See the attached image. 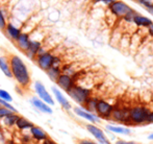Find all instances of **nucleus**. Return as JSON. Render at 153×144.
I'll list each match as a JSON object with an SVG mask.
<instances>
[{
	"label": "nucleus",
	"mask_w": 153,
	"mask_h": 144,
	"mask_svg": "<svg viewBox=\"0 0 153 144\" xmlns=\"http://www.w3.org/2000/svg\"><path fill=\"white\" fill-rule=\"evenodd\" d=\"M10 67L13 77L16 79L20 87L26 88L30 84V74L27 69V66L18 55H13L10 60Z\"/></svg>",
	"instance_id": "obj_1"
},
{
	"label": "nucleus",
	"mask_w": 153,
	"mask_h": 144,
	"mask_svg": "<svg viewBox=\"0 0 153 144\" xmlns=\"http://www.w3.org/2000/svg\"><path fill=\"white\" fill-rule=\"evenodd\" d=\"M12 113H13V112L10 111V110L0 107V121H1V120L3 119V118H5L6 116H8L10 114H12Z\"/></svg>",
	"instance_id": "obj_27"
},
{
	"label": "nucleus",
	"mask_w": 153,
	"mask_h": 144,
	"mask_svg": "<svg viewBox=\"0 0 153 144\" xmlns=\"http://www.w3.org/2000/svg\"><path fill=\"white\" fill-rule=\"evenodd\" d=\"M111 117L113 118V120H116L118 122H122L124 124H131L130 119H129V110L126 108H114Z\"/></svg>",
	"instance_id": "obj_7"
},
{
	"label": "nucleus",
	"mask_w": 153,
	"mask_h": 144,
	"mask_svg": "<svg viewBox=\"0 0 153 144\" xmlns=\"http://www.w3.org/2000/svg\"><path fill=\"white\" fill-rule=\"evenodd\" d=\"M114 110V106H111L109 102L105 101L103 99H99L96 106V114L99 118L102 119H109L111 115V112Z\"/></svg>",
	"instance_id": "obj_5"
},
{
	"label": "nucleus",
	"mask_w": 153,
	"mask_h": 144,
	"mask_svg": "<svg viewBox=\"0 0 153 144\" xmlns=\"http://www.w3.org/2000/svg\"><path fill=\"white\" fill-rule=\"evenodd\" d=\"M150 111L143 106H135L129 110V119L131 124H145L148 121Z\"/></svg>",
	"instance_id": "obj_2"
},
{
	"label": "nucleus",
	"mask_w": 153,
	"mask_h": 144,
	"mask_svg": "<svg viewBox=\"0 0 153 144\" xmlns=\"http://www.w3.org/2000/svg\"><path fill=\"white\" fill-rule=\"evenodd\" d=\"M34 91H36V95H38V98H40V99L42 100V101H44L45 104H47L50 107L54 104L53 97L51 96V94L47 91L46 87H45L41 81H38L34 83Z\"/></svg>",
	"instance_id": "obj_4"
},
{
	"label": "nucleus",
	"mask_w": 153,
	"mask_h": 144,
	"mask_svg": "<svg viewBox=\"0 0 153 144\" xmlns=\"http://www.w3.org/2000/svg\"><path fill=\"white\" fill-rule=\"evenodd\" d=\"M33 125H34V124L32 123L30 120H28L27 118L23 117V116H21V115H20V117L17 119L16 124H15V126H16L17 130L21 131V132H24V131H29Z\"/></svg>",
	"instance_id": "obj_15"
},
{
	"label": "nucleus",
	"mask_w": 153,
	"mask_h": 144,
	"mask_svg": "<svg viewBox=\"0 0 153 144\" xmlns=\"http://www.w3.org/2000/svg\"><path fill=\"white\" fill-rule=\"evenodd\" d=\"M46 73H47V75H48V77L51 79V81H56L57 78H59V76L62 74V71H61V69H59V68H57V67H51V68H49V69L47 70Z\"/></svg>",
	"instance_id": "obj_24"
},
{
	"label": "nucleus",
	"mask_w": 153,
	"mask_h": 144,
	"mask_svg": "<svg viewBox=\"0 0 153 144\" xmlns=\"http://www.w3.org/2000/svg\"><path fill=\"white\" fill-rule=\"evenodd\" d=\"M42 144H57V143L55 142L54 140H52V139L48 138V139H46V140H45V141H43Z\"/></svg>",
	"instance_id": "obj_33"
},
{
	"label": "nucleus",
	"mask_w": 153,
	"mask_h": 144,
	"mask_svg": "<svg viewBox=\"0 0 153 144\" xmlns=\"http://www.w3.org/2000/svg\"><path fill=\"white\" fill-rule=\"evenodd\" d=\"M147 123H153V112H150L149 117H148V121Z\"/></svg>",
	"instance_id": "obj_35"
},
{
	"label": "nucleus",
	"mask_w": 153,
	"mask_h": 144,
	"mask_svg": "<svg viewBox=\"0 0 153 144\" xmlns=\"http://www.w3.org/2000/svg\"><path fill=\"white\" fill-rule=\"evenodd\" d=\"M19 117H20V115H19L18 113H12L8 116H6L5 118H3V119L1 120V123L3 124L6 128H12L15 126L17 119H18Z\"/></svg>",
	"instance_id": "obj_18"
},
{
	"label": "nucleus",
	"mask_w": 153,
	"mask_h": 144,
	"mask_svg": "<svg viewBox=\"0 0 153 144\" xmlns=\"http://www.w3.org/2000/svg\"><path fill=\"white\" fill-rule=\"evenodd\" d=\"M5 31H6V35L14 41H16L17 39L19 38V36L21 35V29L18 28V27H16L15 25H13L12 23L6 24Z\"/></svg>",
	"instance_id": "obj_19"
},
{
	"label": "nucleus",
	"mask_w": 153,
	"mask_h": 144,
	"mask_svg": "<svg viewBox=\"0 0 153 144\" xmlns=\"http://www.w3.org/2000/svg\"><path fill=\"white\" fill-rule=\"evenodd\" d=\"M30 104L33 107L34 109L38 110L39 112H41V113H43V114L50 115V114L53 113V111H52V109H51L50 106H48L47 104H45L44 101H42L40 98L36 97V96H33V97L30 98Z\"/></svg>",
	"instance_id": "obj_14"
},
{
	"label": "nucleus",
	"mask_w": 153,
	"mask_h": 144,
	"mask_svg": "<svg viewBox=\"0 0 153 144\" xmlns=\"http://www.w3.org/2000/svg\"><path fill=\"white\" fill-rule=\"evenodd\" d=\"M0 99L5 100V101L10 102V104H12L13 102L12 95H10L7 91H5V90H3V89H0Z\"/></svg>",
	"instance_id": "obj_25"
},
{
	"label": "nucleus",
	"mask_w": 153,
	"mask_h": 144,
	"mask_svg": "<svg viewBox=\"0 0 153 144\" xmlns=\"http://www.w3.org/2000/svg\"><path fill=\"white\" fill-rule=\"evenodd\" d=\"M98 100H99L98 98L90 96V97L87 99V101L85 102V104L82 106V109H85V111L90 112V113L95 114V112H96V106H97Z\"/></svg>",
	"instance_id": "obj_20"
},
{
	"label": "nucleus",
	"mask_w": 153,
	"mask_h": 144,
	"mask_svg": "<svg viewBox=\"0 0 153 144\" xmlns=\"http://www.w3.org/2000/svg\"><path fill=\"white\" fill-rule=\"evenodd\" d=\"M68 95L74 100L76 104L82 107L88 98L91 96V91L87 88L80 87V86H73L69 91H67Z\"/></svg>",
	"instance_id": "obj_3"
},
{
	"label": "nucleus",
	"mask_w": 153,
	"mask_h": 144,
	"mask_svg": "<svg viewBox=\"0 0 153 144\" xmlns=\"http://www.w3.org/2000/svg\"><path fill=\"white\" fill-rule=\"evenodd\" d=\"M0 70L3 72V74L5 75L6 77H10V78L13 77L12 71H10V62L4 57H0Z\"/></svg>",
	"instance_id": "obj_21"
},
{
	"label": "nucleus",
	"mask_w": 153,
	"mask_h": 144,
	"mask_svg": "<svg viewBox=\"0 0 153 144\" xmlns=\"http://www.w3.org/2000/svg\"><path fill=\"white\" fill-rule=\"evenodd\" d=\"M104 2V3H106V4H109L111 5V3H114V2L116 1V0H95V2Z\"/></svg>",
	"instance_id": "obj_34"
},
{
	"label": "nucleus",
	"mask_w": 153,
	"mask_h": 144,
	"mask_svg": "<svg viewBox=\"0 0 153 144\" xmlns=\"http://www.w3.org/2000/svg\"><path fill=\"white\" fill-rule=\"evenodd\" d=\"M55 83H56V85L59 86L61 89H62L64 91L67 92L74 86V78H73L71 75L62 73Z\"/></svg>",
	"instance_id": "obj_11"
},
{
	"label": "nucleus",
	"mask_w": 153,
	"mask_h": 144,
	"mask_svg": "<svg viewBox=\"0 0 153 144\" xmlns=\"http://www.w3.org/2000/svg\"><path fill=\"white\" fill-rule=\"evenodd\" d=\"M53 57L54 55L51 52H46L44 54L40 55V57H36V64H38L39 68L44 71H47L49 68H51L53 62Z\"/></svg>",
	"instance_id": "obj_9"
},
{
	"label": "nucleus",
	"mask_w": 153,
	"mask_h": 144,
	"mask_svg": "<svg viewBox=\"0 0 153 144\" xmlns=\"http://www.w3.org/2000/svg\"><path fill=\"white\" fill-rule=\"evenodd\" d=\"M109 7H111V12L118 17H125L127 14L132 12V10L123 1H115L111 4Z\"/></svg>",
	"instance_id": "obj_8"
},
{
	"label": "nucleus",
	"mask_w": 153,
	"mask_h": 144,
	"mask_svg": "<svg viewBox=\"0 0 153 144\" xmlns=\"http://www.w3.org/2000/svg\"><path fill=\"white\" fill-rule=\"evenodd\" d=\"M0 107H2V108H5L7 110H10V111H12L13 113H18V111L16 110L14 106H13L12 104H10V102L5 101V100H2L0 99Z\"/></svg>",
	"instance_id": "obj_26"
},
{
	"label": "nucleus",
	"mask_w": 153,
	"mask_h": 144,
	"mask_svg": "<svg viewBox=\"0 0 153 144\" xmlns=\"http://www.w3.org/2000/svg\"><path fill=\"white\" fill-rule=\"evenodd\" d=\"M42 47V43L40 41H34V40H30V43H29L28 49L26 50V55L29 57V59H34V57H36V53H38L39 49Z\"/></svg>",
	"instance_id": "obj_16"
},
{
	"label": "nucleus",
	"mask_w": 153,
	"mask_h": 144,
	"mask_svg": "<svg viewBox=\"0 0 153 144\" xmlns=\"http://www.w3.org/2000/svg\"><path fill=\"white\" fill-rule=\"evenodd\" d=\"M149 34H150L151 36H153V24H151V25L149 26Z\"/></svg>",
	"instance_id": "obj_36"
},
{
	"label": "nucleus",
	"mask_w": 153,
	"mask_h": 144,
	"mask_svg": "<svg viewBox=\"0 0 153 144\" xmlns=\"http://www.w3.org/2000/svg\"><path fill=\"white\" fill-rule=\"evenodd\" d=\"M116 144H140L137 142H134V141H124V140H118Z\"/></svg>",
	"instance_id": "obj_31"
},
{
	"label": "nucleus",
	"mask_w": 153,
	"mask_h": 144,
	"mask_svg": "<svg viewBox=\"0 0 153 144\" xmlns=\"http://www.w3.org/2000/svg\"><path fill=\"white\" fill-rule=\"evenodd\" d=\"M148 139H149V140H153V134L149 135V136H148Z\"/></svg>",
	"instance_id": "obj_37"
},
{
	"label": "nucleus",
	"mask_w": 153,
	"mask_h": 144,
	"mask_svg": "<svg viewBox=\"0 0 153 144\" xmlns=\"http://www.w3.org/2000/svg\"><path fill=\"white\" fill-rule=\"evenodd\" d=\"M135 14L133 13V10L131 13H129V14H127L125 17H123V18L125 19V20L127 21V22H131V21H133V18H134Z\"/></svg>",
	"instance_id": "obj_29"
},
{
	"label": "nucleus",
	"mask_w": 153,
	"mask_h": 144,
	"mask_svg": "<svg viewBox=\"0 0 153 144\" xmlns=\"http://www.w3.org/2000/svg\"><path fill=\"white\" fill-rule=\"evenodd\" d=\"M16 43L21 50H23L24 52H26V50L28 49L29 43H30L29 35H27V34H25V33H21V35L19 36V38L16 40Z\"/></svg>",
	"instance_id": "obj_17"
},
{
	"label": "nucleus",
	"mask_w": 153,
	"mask_h": 144,
	"mask_svg": "<svg viewBox=\"0 0 153 144\" xmlns=\"http://www.w3.org/2000/svg\"><path fill=\"white\" fill-rule=\"evenodd\" d=\"M133 22L137 25V26H144V27H149L150 25L153 24V22L147 17H144L142 15H135L133 18Z\"/></svg>",
	"instance_id": "obj_22"
},
{
	"label": "nucleus",
	"mask_w": 153,
	"mask_h": 144,
	"mask_svg": "<svg viewBox=\"0 0 153 144\" xmlns=\"http://www.w3.org/2000/svg\"><path fill=\"white\" fill-rule=\"evenodd\" d=\"M137 1L141 2L142 4H144V5H145L146 7H147V10H148V8L151 7V6H153V4L149 1V0H137Z\"/></svg>",
	"instance_id": "obj_30"
},
{
	"label": "nucleus",
	"mask_w": 153,
	"mask_h": 144,
	"mask_svg": "<svg viewBox=\"0 0 153 144\" xmlns=\"http://www.w3.org/2000/svg\"><path fill=\"white\" fill-rule=\"evenodd\" d=\"M78 144H98L97 142H95V141H92V140H88V139H85V140H80L79 141Z\"/></svg>",
	"instance_id": "obj_32"
},
{
	"label": "nucleus",
	"mask_w": 153,
	"mask_h": 144,
	"mask_svg": "<svg viewBox=\"0 0 153 144\" xmlns=\"http://www.w3.org/2000/svg\"><path fill=\"white\" fill-rule=\"evenodd\" d=\"M6 24H7V23H6V20L3 16V13L0 10V29H5Z\"/></svg>",
	"instance_id": "obj_28"
},
{
	"label": "nucleus",
	"mask_w": 153,
	"mask_h": 144,
	"mask_svg": "<svg viewBox=\"0 0 153 144\" xmlns=\"http://www.w3.org/2000/svg\"><path fill=\"white\" fill-rule=\"evenodd\" d=\"M85 128H87L88 132L91 135H93V137H94L100 144H111V141L105 136L104 132H103L100 128H98L96 124H92V123L87 124Z\"/></svg>",
	"instance_id": "obj_6"
},
{
	"label": "nucleus",
	"mask_w": 153,
	"mask_h": 144,
	"mask_svg": "<svg viewBox=\"0 0 153 144\" xmlns=\"http://www.w3.org/2000/svg\"><path fill=\"white\" fill-rule=\"evenodd\" d=\"M73 111H74V113L76 114L77 116H79L80 118H83V119L88 120V121H90L92 124L99 123V122H100V118H99L96 114L90 113V112L85 111V109L80 108V107H76V108L73 109Z\"/></svg>",
	"instance_id": "obj_10"
},
{
	"label": "nucleus",
	"mask_w": 153,
	"mask_h": 144,
	"mask_svg": "<svg viewBox=\"0 0 153 144\" xmlns=\"http://www.w3.org/2000/svg\"><path fill=\"white\" fill-rule=\"evenodd\" d=\"M106 130L111 133H115V134H119V135H129L130 134V130H129L128 128H125V126H117V125L107 124Z\"/></svg>",
	"instance_id": "obj_23"
},
{
	"label": "nucleus",
	"mask_w": 153,
	"mask_h": 144,
	"mask_svg": "<svg viewBox=\"0 0 153 144\" xmlns=\"http://www.w3.org/2000/svg\"><path fill=\"white\" fill-rule=\"evenodd\" d=\"M29 135H30L32 140L36 141V142H43V141L49 138L46 131L43 130L42 128H40L38 125H33L29 130Z\"/></svg>",
	"instance_id": "obj_13"
},
{
	"label": "nucleus",
	"mask_w": 153,
	"mask_h": 144,
	"mask_svg": "<svg viewBox=\"0 0 153 144\" xmlns=\"http://www.w3.org/2000/svg\"><path fill=\"white\" fill-rule=\"evenodd\" d=\"M51 90H52L53 95H54L56 101L59 104V106H61L62 108L65 110V111H70V110L72 109V104H71L70 101H69V100L65 97V95L62 93L61 90H59V88H56V87H52V89H51Z\"/></svg>",
	"instance_id": "obj_12"
}]
</instances>
